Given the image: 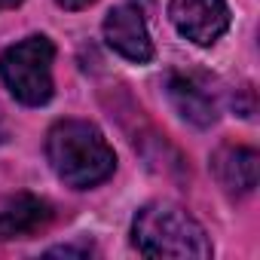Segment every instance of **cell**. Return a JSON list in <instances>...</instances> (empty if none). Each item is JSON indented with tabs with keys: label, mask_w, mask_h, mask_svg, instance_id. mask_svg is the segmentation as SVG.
Listing matches in <instances>:
<instances>
[{
	"label": "cell",
	"mask_w": 260,
	"mask_h": 260,
	"mask_svg": "<svg viewBox=\"0 0 260 260\" xmlns=\"http://www.w3.org/2000/svg\"><path fill=\"white\" fill-rule=\"evenodd\" d=\"M169 19L181 37L211 46L230 28V7L226 0H169Z\"/></svg>",
	"instance_id": "obj_4"
},
{
	"label": "cell",
	"mask_w": 260,
	"mask_h": 260,
	"mask_svg": "<svg viewBox=\"0 0 260 260\" xmlns=\"http://www.w3.org/2000/svg\"><path fill=\"white\" fill-rule=\"evenodd\" d=\"M22 4V0H0V13H4V10H13V7H19Z\"/></svg>",
	"instance_id": "obj_10"
},
{
	"label": "cell",
	"mask_w": 260,
	"mask_h": 260,
	"mask_svg": "<svg viewBox=\"0 0 260 260\" xmlns=\"http://www.w3.org/2000/svg\"><path fill=\"white\" fill-rule=\"evenodd\" d=\"M46 159L58 181L74 190H89L107 181L116 169V156L101 128L86 119H61L46 135Z\"/></svg>",
	"instance_id": "obj_1"
},
{
	"label": "cell",
	"mask_w": 260,
	"mask_h": 260,
	"mask_svg": "<svg viewBox=\"0 0 260 260\" xmlns=\"http://www.w3.org/2000/svg\"><path fill=\"white\" fill-rule=\"evenodd\" d=\"M55 4L61 10H86L89 4H95V0H55Z\"/></svg>",
	"instance_id": "obj_9"
},
{
	"label": "cell",
	"mask_w": 260,
	"mask_h": 260,
	"mask_svg": "<svg viewBox=\"0 0 260 260\" xmlns=\"http://www.w3.org/2000/svg\"><path fill=\"white\" fill-rule=\"evenodd\" d=\"M257 150L226 144L211 156V169L226 193H251L257 187Z\"/></svg>",
	"instance_id": "obj_7"
},
{
	"label": "cell",
	"mask_w": 260,
	"mask_h": 260,
	"mask_svg": "<svg viewBox=\"0 0 260 260\" xmlns=\"http://www.w3.org/2000/svg\"><path fill=\"white\" fill-rule=\"evenodd\" d=\"M49 217H52L49 202H43L40 196H31V193H19L0 211V236H7V239L31 236L37 230H43L49 223Z\"/></svg>",
	"instance_id": "obj_8"
},
{
	"label": "cell",
	"mask_w": 260,
	"mask_h": 260,
	"mask_svg": "<svg viewBox=\"0 0 260 260\" xmlns=\"http://www.w3.org/2000/svg\"><path fill=\"white\" fill-rule=\"evenodd\" d=\"M104 40L116 55L135 61V64H147L153 58V40H150L147 22L138 7L122 4L110 10L104 19Z\"/></svg>",
	"instance_id": "obj_5"
},
{
	"label": "cell",
	"mask_w": 260,
	"mask_h": 260,
	"mask_svg": "<svg viewBox=\"0 0 260 260\" xmlns=\"http://www.w3.org/2000/svg\"><path fill=\"white\" fill-rule=\"evenodd\" d=\"M52 61H55V46L49 37L43 34L25 37L0 55V80L16 101L40 107L52 98Z\"/></svg>",
	"instance_id": "obj_3"
},
{
	"label": "cell",
	"mask_w": 260,
	"mask_h": 260,
	"mask_svg": "<svg viewBox=\"0 0 260 260\" xmlns=\"http://www.w3.org/2000/svg\"><path fill=\"white\" fill-rule=\"evenodd\" d=\"M166 92H169V101L175 104V110H178L187 122H193V125H199V128L214 125V119H217V104H214L211 92H208L205 86H199L193 77H187V74H169Z\"/></svg>",
	"instance_id": "obj_6"
},
{
	"label": "cell",
	"mask_w": 260,
	"mask_h": 260,
	"mask_svg": "<svg viewBox=\"0 0 260 260\" xmlns=\"http://www.w3.org/2000/svg\"><path fill=\"white\" fill-rule=\"evenodd\" d=\"M132 245L144 257H211L202 223L175 202H150L132 220Z\"/></svg>",
	"instance_id": "obj_2"
}]
</instances>
